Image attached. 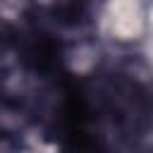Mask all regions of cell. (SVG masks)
I'll return each mask as SVG.
<instances>
[{
	"instance_id": "1",
	"label": "cell",
	"mask_w": 153,
	"mask_h": 153,
	"mask_svg": "<svg viewBox=\"0 0 153 153\" xmlns=\"http://www.w3.org/2000/svg\"><path fill=\"white\" fill-rule=\"evenodd\" d=\"M103 24L112 41L136 43L148 31V0H105Z\"/></svg>"
}]
</instances>
